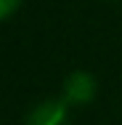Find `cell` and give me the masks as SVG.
Instances as JSON below:
<instances>
[{
  "mask_svg": "<svg viewBox=\"0 0 122 125\" xmlns=\"http://www.w3.org/2000/svg\"><path fill=\"white\" fill-rule=\"evenodd\" d=\"M24 125H72L69 104L64 99H45L32 106Z\"/></svg>",
  "mask_w": 122,
  "mask_h": 125,
  "instance_id": "1",
  "label": "cell"
},
{
  "mask_svg": "<svg viewBox=\"0 0 122 125\" xmlns=\"http://www.w3.org/2000/svg\"><path fill=\"white\" fill-rule=\"evenodd\" d=\"M61 99L72 106H82L96 99V77L85 69H74L64 80V96Z\"/></svg>",
  "mask_w": 122,
  "mask_h": 125,
  "instance_id": "2",
  "label": "cell"
},
{
  "mask_svg": "<svg viewBox=\"0 0 122 125\" xmlns=\"http://www.w3.org/2000/svg\"><path fill=\"white\" fill-rule=\"evenodd\" d=\"M19 5H21V0H0V19H8Z\"/></svg>",
  "mask_w": 122,
  "mask_h": 125,
  "instance_id": "3",
  "label": "cell"
}]
</instances>
